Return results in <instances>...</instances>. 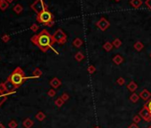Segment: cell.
<instances>
[{"instance_id": "1", "label": "cell", "mask_w": 151, "mask_h": 128, "mask_svg": "<svg viewBox=\"0 0 151 128\" xmlns=\"http://www.w3.org/2000/svg\"><path fill=\"white\" fill-rule=\"evenodd\" d=\"M30 41L35 46H37L43 53H46L51 48L56 53H58L52 48V46L55 44L54 38H52V35H51L46 29H43V30L40 31V33L34 35L30 38Z\"/></svg>"}, {"instance_id": "2", "label": "cell", "mask_w": 151, "mask_h": 128, "mask_svg": "<svg viewBox=\"0 0 151 128\" xmlns=\"http://www.w3.org/2000/svg\"><path fill=\"white\" fill-rule=\"evenodd\" d=\"M29 78L26 76L25 72L23 71V69L21 67H17L14 69V71L10 74V76L7 78V79L9 82H11L12 85L14 86V88L17 89L22 85L23 83L25 82L27 79H29Z\"/></svg>"}, {"instance_id": "3", "label": "cell", "mask_w": 151, "mask_h": 128, "mask_svg": "<svg viewBox=\"0 0 151 128\" xmlns=\"http://www.w3.org/2000/svg\"><path fill=\"white\" fill-rule=\"evenodd\" d=\"M37 21L44 26L52 27L54 25V16L50 11L46 10L37 14Z\"/></svg>"}, {"instance_id": "4", "label": "cell", "mask_w": 151, "mask_h": 128, "mask_svg": "<svg viewBox=\"0 0 151 128\" xmlns=\"http://www.w3.org/2000/svg\"><path fill=\"white\" fill-rule=\"evenodd\" d=\"M52 38H54V42L59 44H64L67 43L68 40L67 35L61 29H58L52 34Z\"/></svg>"}, {"instance_id": "5", "label": "cell", "mask_w": 151, "mask_h": 128, "mask_svg": "<svg viewBox=\"0 0 151 128\" xmlns=\"http://www.w3.org/2000/svg\"><path fill=\"white\" fill-rule=\"evenodd\" d=\"M30 8L37 14H40V12H44V11L48 10V6L44 3V0H36L35 2L30 5Z\"/></svg>"}, {"instance_id": "6", "label": "cell", "mask_w": 151, "mask_h": 128, "mask_svg": "<svg viewBox=\"0 0 151 128\" xmlns=\"http://www.w3.org/2000/svg\"><path fill=\"white\" fill-rule=\"evenodd\" d=\"M96 27L99 29H101V31H105L110 27V22L105 18V17H101V18L96 22Z\"/></svg>"}, {"instance_id": "7", "label": "cell", "mask_w": 151, "mask_h": 128, "mask_svg": "<svg viewBox=\"0 0 151 128\" xmlns=\"http://www.w3.org/2000/svg\"><path fill=\"white\" fill-rule=\"evenodd\" d=\"M139 115L141 117V119H143L145 122H150L151 121V113L147 110L146 107L143 106V108L140 110Z\"/></svg>"}, {"instance_id": "8", "label": "cell", "mask_w": 151, "mask_h": 128, "mask_svg": "<svg viewBox=\"0 0 151 128\" xmlns=\"http://www.w3.org/2000/svg\"><path fill=\"white\" fill-rule=\"evenodd\" d=\"M139 96L140 99H142L143 101H148V100H149L151 98V93L148 89H143L139 93Z\"/></svg>"}, {"instance_id": "9", "label": "cell", "mask_w": 151, "mask_h": 128, "mask_svg": "<svg viewBox=\"0 0 151 128\" xmlns=\"http://www.w3.org/2000/svg\"><path fill=\"white\" fill-rule=\"evenodd\" d=\"M49 84H50V85L54 89H57V88H59V87L61 86V84H62V82H61V80L59 79L58 78H52V79L50 80Z\"/></svg>"}, {"instance_id": "10", "label": "cell", "mask_w": 151, "mask_h": 128, "mask_svg": "<svg viewBox=\"0 0 151 128\" xmlns=\"http://www.w3.org/2000/svg\"><path fill=\"white\" fill-rule=\"evenodd\" d=\"M5 86H6V92H7L8 94H11V93H14V91H15V88L14 86L12 85V84L11 82H9L8 80H6L5 82Z\"/></svg>"}, {"instance_id": "11", "label": "cell", "mask_w": 151, "mask_h": 128, "mask_svg": "<svg viewBox=\"0 0 151 128\" xmlns=\"http://www.w3.org/2000/svg\"><path fill=\"white\" fill-rule=\"evenodd\" d=\"M112 61H113L116 65H120V64H122L124 62V58H123V56H121L120 54H116L113 57Z\"/></svg>"}, {"instance_id": "12", "label": "cell", "mask_w": 151, "mask_h": 128, "mask_svg": "<svg viewBox=\"0 0 151 128\" xmlns=\"http://www.w3.org/2000/svg\"><path fill=\"white\" fill-rule=\"evenodd\" d=\"M126 87H127V89H128L130 92H132V93H134V92L138 89V85L136 84L134 81H131V82H130L129 84L126 85Z\"/></svg>"}, {"instance_id": "13", "label": "cell", "mask_w": 151, "mask_h": 128, "mask_svg": "<svg viewBox=\"0 0 151 128\" xmlns=\"http://www.w3.org/2000/svg\"><path fill=\"white\" fill-rule=\"evenodd\" d=\"M22 125L25 128H31L34 125V121L31 118L28 117V118L24 119V121L22 122Z\"/></svg>"}, {"instance_id": "14", "label": "cell", "mask_w": 151, "mask_h": 128, "mask_svg": "<svg viewBox=\"0 0 151 128\" xmlns=\"http://www.w3.org/2000/svg\"><path fill=\"white\" fill-rule=\"evenodd\" d=\"M142 0H130V5L133 6L134 9H138L142 5Z\"/></svg>"}, {"instance_id": "15", "label": "cell", "mask_w": 151, "mask_h": 128, "mask_svg": "<svg viewBox=\"0 0 151 128\" xmlns=\"http://www.w3.org/2000/svg\"><path fill=\"white\" fill-rule=\"evenodd\" d=\"M83 44H84V41L80 37H76L72 42V44L76 48H80L83 46Z\"/></svg>"}, {"instance_id": "16", "label": "cell", "mask_w": 151, "mask_h": 128, "mask_svg": "<svg viewBox=\"0 0 151 128\" xmlns=\"http://www.w3.org/2000/svg\"><path fill=\"white\" fill-rule=\"evenodd\" d=\"M133 48H134L137 52H140V51H142V49L144 48L143 43L140 41H136L134 43V44H133Z\"/></svg>"}, {"instance_id": "17", "label": "cell", "mask_w": 151, "mask_h": 128, "mask_svg": "<svg viewBox=\"0 0 151 128\" xmlns=\"http://www.w3.org/2000/svg\"><path fill=\"white\" fill-rule=\"evenodd\" d=\"M43 75V72H42V70L39 69V68H36L35 69H34L33 71V74H32V78H40V76Z\"/></svg>"}, {"instance_id": "18", "label": "cell", "mask_w": 151, "mask_h": 128, "mask_svg": "<svg viewBox=\"0 0 151 128\" xmlns=\"http://www.w3.org/2000/svg\"><path fill=\"white\" fill-rule=\"evenodd\" d=\"M102 47H103V49L104 50L106 51V52H110V51L113 49V44L112 43H110V42H106V43H104V44L102 46Z\"/></svg>"}, {"instance_id": "19", "label": "cell", "mask_w": 151, "mask_h": 128, "mask_svg": "<svg viewBox=\"0 0 151 128\" xmlns=\"http://www.w3.org/2000/svg\"><path fill=\"white\" fill-rule=\"evenodd\" d=\"M74 58H75V60L76 61H78V62H80V61H82L84 59V54L82 52H77L75 54V56H74Z\"/></svg>"}, {"instance_id": "20", "label": "cell", "mask_w": 151, "mask_h": 128, "mask_svg": "<svg viewBox=\"0 0 151 128\" xmlns=\"http://www.w3.org/2000/svg\"><path fill=\"white\" fill-rule=\"evenodd\" d=\"M45 114H44V112H42V111H39V112H37V114H36V119L38 121H40V122H42V121H44V119H45Z\"/></svg>"}, {"instance_id": "21", "label": "cell", "mask_w": 151, "mask_h": 128, "mask_svg": "<svg viewBox=\"0 0 151 128\" xmlns=\"http://www.w3.org/2000/svg\"><path fill=\"white\" fill-rule=\"evenodd\" d=\"M9 7V3L6 0H0V9L2 11H5Z\"/></svg>"}, {"instance_id": "22", "label": "cell", "mask_w": 151, "mask_h": 128, "mask_svg": "<svg viewBox=\"0 0 151 128\" xmlns=\"http://www.w3.org/2000/svg\"><path fill=\"white\" fill-rule=\"evenodd\" d=\"M140 100V96L139 94H137L136 93H133L130 96V101L132 102H133V103H136V102H138V101Z\"/></svg>"}, {"instance_id": "23", "label": "cell", "mask_w": 151, "mask_h": 128, "mask_svg": "<svg viewBox=\"0 0 151 128\" xmlns=\"http://www.w3.org/2000/svg\"><path fill=\"white\" fill-rule=\"evenodd\" d=\"M14 12H15V14H20L21 12H22V11H23V6L22 5H20V4H17V5H14Z\"/></svg>"}, {"instance_id": "24", "label": "cell", "mask_w": 151, "mask_h": 128, "mask_svg": "<svg viewBox=\"0 0 151 128\" xmlns=\"http://www.w3.org/2000/svg\"><path fill=\"white\" fill-rule=\"evenodd\" d=\"M64 101H63L62 99H61V97H58L56 100L54 101V104L55 106H57L58 108H61V107H62V105L64 104Z\"/></svg>"}, {"instance_id": "25", "label": "cell", "mask_w": 151, "mask_h": 128, "mask_svg": "<svg viewBox=\"0 0 151 128\" xmlns=\"http://www.w3.org/2000/svg\"><path fill=\"white\" fill-rule=\"evenodd\" d=\"M7 97H8V93H6V94H5V93H0V107L6 101Z\"/></svg>"}, {"instance_id": "26", "label": "cell", "mask_w": 151, "mask_h": 128, "mask_svg": "<svg viewBox=\"0 0 151 128\" xmlns=\"http://www.w3.org/2000/svg\"><path fill=\"white\" fill-rule=\"evenodd\" d=\"M112 44H113V46L116 48H119L121 46H122V41H121L119 38H115L113 40V42H112Z\"/></svg>"}, {"instance_id": "27", "label": "cell", "mask_w": 151, "mask_h": 128, "mask_svg": "<svg viewBox=\"0 0 151 128\" xmlns=\"http://www.w3.org/2000/svg\"><path fill=\"white\" fill-rule=\"evenodd\" d=\"M87 71L89 72V74L93 75L95 71H96V68H95V66H93V65H89L88 68H87Z\"/></svg>"}, {"instance_id": "28", "label": "cell", "mask_w": 151, "mask_h": 128, "mask_svg": "<svg viewBox=\"0 0 151 128\" xmlns=\"http://www.w3.org/2000/svg\"><path fill=\"white\" fill-rule=\"evenodd\" d=\"M8 126H9V128H17L18 124H17L15 120H11L9 123H8Z\"/></svg>"}, {"instance_id": "29", "label": "cell", "mask_w": 151, "mask_h": 128, "mask_svg": "<svg viewBox=\"0 0 151 128\" xmlns=\"http://www.w3.org/2000/svg\"><path fill=\"white\" fill-rule=\"evenodd\" d=\"M116 84L122 86V85H125V79L124 78H122V76H120V78H118L117 80H116Z\"/></svg>"}, {"instance_id": "30", "label": "cell", "mask_w": 151, "mask_h": 128, "mask_svg": "<svg viewBox=\"0 0 151 128\" xmlns=\"http://www.w3.org/2000/svg\"><path fill=\"white\" fill-rule=\"evenodd\" d=\"M47 95L49 96V97H51V98H52V97H54L55 95H56V91H55V89H50L48 92H47Z\"/></svg>"}, {"instance_id": "31", "label": "cell", "mask_w": 151, "mask_h": 128, "mask_svg": "<svg viewBox=\"0 0 151 128\" xmlns=\"http://www.w3.org/2000/svg\"><path fill=\"white\" fill-rule=\"evenodd\" d=\"M144 107H146L147 110H148V111L151 113V98H150L149 100H148V101H147L146 103L144 104Z\"/></svg>"}, {"instance_id": "32", "label": "cell", "mask_w": 151, "mask_h": 128, "mask_svg": "<svg viewBox=\"0 0 151 128\" xmlns=\"http://www.w3.org/2000/svg\"><path fill=\"white\" fill-rule=\"evenodd\" d=\"M6 92V86L5 83H0V93H5Z\"/></svg>"}, {"instance_id": "33", "label": "cell", "mask_w": 151, "mask_h": 128, "mask_svg": "<svg viewBox=\"0 0 151 128\" xmlns=\"http://www.w3.org/2000/svg\"><path fill=\"white\" fill-rule=\"evenodd\" d=\"M133 123H135V124H139L140 121H141V117H140V115H135L133 118Z\"/></svg>"}, {"instance_id": "34", "label": "cell", "mask_w": 151, "mask_h": 128, "mask_svg": "<svg viewBox=\"0 0 151 128\" xmlns=\"http://www.w3.org/2000/svg\"><path fill=\"white\" fill-rule=\"evenodd\" d=\"M61 99H62L65 102L69 100V93H63L62 94H61Z\"/></svg>"}, {"instance_id": "35", "label": "cell", "mask_w": 151, "mask_h": 128, "mask_svg": "<svg viewBox=\"0 0 151 128\" xmlns=\"http://www.w3.org/2000/svg\"><path fill=\"white\" fill-rule=\"evenodd\" d=\"M2 41L5 42V43H7L10 41V36L9 35H6V34H5V35L2 36Z\"/></svg>"}, {"instance_id": "36", "label": "cell", "mask_w": 151, "mask_h": 128, "mask_svg": "<svg viewBox=\"0 0 151 128\" xmlns=\"http://www.w3.org/2000/svg\"><path fill=\"white\" fill-rule=\"evenodd\" d=\"M30 29L33 32H37L38 29H39V26H38L37 24H36V23H33V24L31 25V27H30Z\"/></svg>"}, {"instance_id": "37", "label": "cell", "mask_w": 151, "mask_h": 128, "mask_svg": "<svg viewBox=\"0 0 151 128\" xmlns=\"http://www.w3.org/2000/svg\"><path fill=\"white\" fill-rule=\"evenodd\" d=\"M145 5L148 8L150 11H151V0H146L145 1Z\"/></svg>"}, {"instance_id": "38", "label": "cell", "mask_w": 151, "mask_h": 128, "mask_svg": "<svg viewBox=\"0 0 151 128\" xmlns=\"http://www.w3.org/2000/svg\"><path fill=\"white\" fill-rule=\"evenodd\" d=\"M128 128H140L139 125H138V124H135V123H133L131 124V125H129Z\"/></svg>"}, {"instance_id": "39", "label": "cell", "mask_w": 151, "mask_h": 128, "mask_svg": "<svg viewBox=\"0 0 151 128\" xmlns=\"http://www.w3.org/2000/svg\"><path fill=\"white\" fill-rule=\"evenodd\" d=\"M0 128H5V126L2 123H0Z\"/></svg>"}, {"instance_id": "40", "label": "cell", "mask_w": 151, "mask_h": 128, "mask_svg": "<svg viewBox=\"0 0 151 128\" xmlns=\"http://www.w3.org/2000/svg\"><path fill=\"white\" fill-rule=\"evenodd\" d=\"M6 1H7V2H8V3H9V4H10V3H12V2H14V0H6Z\"/></svg>"}, {"instance_id": "41", "label": "cell", "mask_w": 151, "mask_h": 128, "mask_svg": "<svg viewBox=\"0 0 151 128\" xmlns=\"http://www.w3.org/2000/svg\"><path fill=\"white\" fill-rule=\"evenodd\" d=\"M114 1H116V2H117V3H118V2H120L121 0H114Z\"/></svg>"}, {"instance_id": "42", "label": "cell", "mask_w": 151, "mask_h": 128, "mask_svg": "<svg viewBox=\"0 0 151 128\" xmlns=\"http://www.w3.org/2000/svg\"><path fill=\"white\" fill-rule=\"evenodd\" d=\"M147 128H151V125H149V126H148V127H147Z\"/></svg>"}, {"instance_id": "43", "label": "cell", "mask_w": 151, "mask_h": 128, "mask_svg": "<svg viewBox=\"0 0 151 128\" xmlns=\"http://www.w3.org/2000/svg\"><path fill=\"white\" fill-rule=\"evenodd\" d=\"M150 58H151V53H150Z\"/></svg>"}, {"instance_id": "44", "label": "cell", "mask_w": 151, "mask_h": 128, "mask_svg": "<svg viewBox=\"0 0 151 128\" xmlns=\"http://www.w3.org/2000/svg\"><path fill=\"white\" fill-rule=\"evenodd\" d=\"M94 128H100V127H94Z\"/></svg>"}]
</instances>
